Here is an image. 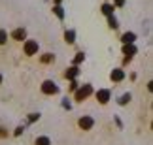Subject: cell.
I'll list each match as a JSON object with an SVG mask.
<instances>
[{
  "instance_id": "cell-13",
  "label": "cell",
  "mask_w": 153,
  "mask_h": 145,
  "mask_svg": "<svg viewBox=\"0 0 153 145\" xmlns=\"http://www.w3.org/2000/svg\"><path fill=\"white\" fill-rule=\"evenodd\" d=\"M53 60H55V57H53L51 53H45L42 57V62H44V64H49V62H53Z\"/></svg>"
},
{
  "instance_id": "cell-10",
  "label": "cell",
  "mask_w": 153,
  "mask_h": 145,
  "mask_svg": "<svg viewBox=\"0 0 153 145\" xmlns=\"http://www.w3.org/2000/svg\"><path fill=\"white\" fill-rule=\"evenodd\" d=\"M74 36H76L74 30H66V34H64V40H66V43H74Z\"/></svg>"
},
{
  "instance_id": "cell-18",
  "label": "cell",
  "mask_w": 153,
  "mask_h": 145,
  "mask_svg": "<svg viewBox=\"0 0 153 145\" xmlns=\"http://www.w3.org/2000/svg\"><path fill=\"white\" fill-rule=\"evenodd\" d=\"M110 26L111 28H117V21H115V17H111V15H110Z\"/></svg>"
},
{
  "instance_id": "cell-17",
  "label": "cell",
  "mask_w": 153,
  "mask_h": 145,
  "mask_svg": "<svg viewBox=\"0 0 153 145\" xmlns=\"http://www.w3.org/2000/svg\"><path fill=\"white\" fill-rule=\"evenodd\" d=\"M83 59H85V55H83V53H78V57L74 59V62H76V64H79V62L83 60Z\"/></svg>"
},
{
  "instance_id": "cell-20",
  "label": "cell",
  "mask_w": 153,
  "mask_h": 145,
  "mask_svg": "<svg viewBox=\"0 0 153 145\" xmlns=\"http://www.w3.org/2000/svg\"><path fill=\"white\" fill-rule=\"evenodd\" d=\"M123 2H125V0H115V6H123Z\"/></svg>"
},
{
  "instance_id": "cell-21",
  "label": "cell",
  "mask_w": 153,
  "mask_h": 145,
  "mask_svg": "<svg viewBox=\"0 0 153 145\" xmlns=\"http://www.w3.org/2000/svg\"><path fill=\"white\" fill-rule=\"evenodd\" d=\"M6 136V132H4V128H0V138H4Z\"/></svg>"
},
{
  "instance_id": "cell-12",
  "label": "cell",
  "mask_w": 153,
  "mask_h": 145,
  "mask_svg": "<svg viewBox=\"0 0 153 145\" xmlns=\"http://www.w3.org/2000/svg\"><path fill=\"white\" fill-rule=\"evenodd\" d=\"M36 145H49L51 141H49V138H45V136H42V138H36V141H34Z\"/></svg>"
},
{
  "instance_id": "cell-15",
  "label": "cell",
  "mask_w": 153,
  "mask_h": 145,
  "mask_svg": "<svg viewBox=\"0 0 153 145\" xmlns=\"http://www.w3.org/2000/svg\"><path fill=\"white\" fill-rule=\"evenodd\" d=\"M102 11L106 15H111V11H114V6H110V4H104L102 6Z\"/></svg>"
},
{
  "instance_id": "cell-6",
  "label": "cell",
  "mask_w": 153,
  "mask_h": 145,
  "mask_svg": "<svg viewBox=\"0 0 153 145\" xmlns=\"http://www.w3.org/2000/svg\"><path fill=\"white\" fill-rule=\"evenodd\" d=\"M97 98H98V102H100V104H106V102L110 100V91L100 89V91L97 92Z\"/></svg>"
},
{
  "instance_id": "cell-19",
  "label": "cell",
  "mask_w": 153,
  "mask_h": 145,
  "mask_svg": "<svg viewBox=\"0 0 153 145\" xmlns=\"http://www.w3.org/2000/svg\"><path fill=\"white\" fill-rule=\"evenodd\" d=\"M55 13H57L59 17H64V13H62V8H59V6L55 8Z\"/></svg>"
},
{
  "instance_id": "cell-16",
  "label": "cell",
  "mask_w": 153,
  "mask_h": 145,
  "mask_svg": "<svg viewBox=\"0 0 153 145\" xmlns=\"http://www.w3.org/2000/svg\"><path fill=\"white\" fill-rule=\"evenodd\" d=\"M127 102H131V94H123V96H121V100H119L121 106H125Z\"/></svg>"
},
{
  "instance_id": "cell-1",
  "label": "cell",
  "mask_w": 153,
  "mask_h": 145,
  "mask_svg": "<svg viewBox=\"0 0 153 145\" xmlns=\"http://www.w3.org/2000/svg\"><path fill=\"white\" fill-rule=\"evenodd\" d=\"M91 92H93L91 85H83V87H81V89H79L78 92H76V100H78V102H83L85 98L91 94Z\"/></svg>"
},
{
  "instance_id": "cell-8",
  "label": "cell",
  "mask_w": 153,
  "mask_h": 145,
  "mask_svg": "<svg viewBox=\"0 0 153 145\" xmlns=\"http://www.w3.org/2000/svg\"><path fill=\"white\" fill-rule=\"evenodd\" d=\"M123 53L128 55V59H131V57H132L134 53H136V49H134V45H132V43H127L125 47H123Z\"/></svg>"
},
{
  "instance_id": "cell-2",
  "label": "cell",
  "mask_w": 153,
  "mask_h": 145,
  "mask_svg": "<svg viewBox=\"0 0 153 145\" xmlns=\"http://www.w3.org/2000/svg\"><path fill=\"white\" fill-rule=\"evenodd\" d=\"M36 51H38V42L36 40H27L25 42V55H36Z\"/></svg>"
},
{
  "instance_id": "cell-3",
  "label": "cell",
  "mask_w": 153,
  "mask_h": 145,
  "mask_svg": "<svg viewBox=\"0 0 153 145\" xmlns=\"http://www.w3.org/2000/svg\"><path fill=\"white\" fill-rule=\"evenodd\" d=\"M42 92H44V94H57V92H59V87L53 83V81H44Z\"/></svg>"
},
{
  "instance_id": "cell-11",
  "label": "cell",
  "mask_w": 153,
  "mask_h": 145,
  "mask_svg": "<svg viewBox=\"0 0 153 145\" xmlns=\"http://www.w3.org/2000/svg\"><path fill=\"white\" fill-rule=\"evenodd\" d=\"M64 75H66L68 79H74L76 75H78V68H68V70H66V74H64Z\"/></svg>"
},
{
  "instance_id": "cell-4",
  "label": "cell",
  "mask_w": 153,
  "mask_h": 145,
  "mask_svg": "<svg viewBox=\"0 0 153 145\" xmlns=\"http://www.w3.org/2000/svg\"><path fill=\"white\" fill-rule=\"evenodd\" d=\"M93 124H95V121L91 117H81L79 119V128H83V130H91Z\"/></svg>"
},
{
  "instance_id": "cell-14",
  "label": "cell",
  "mask_w": 153,
  "mask_h": 145,
  "mask_svg": "<svg viewBox=\"0 0 153 145\" xmlns=\"http://www.w3.org/2000/svg\"><path fill=\"white\" fill-rule=\"evenodd\" d=\"M6 42H8V32H6V30H0V45H4Z\"/></svg>"
},
{
  "instance_id": "cell-7",
  "label": "cell",
  "mask_w": 153,
  "mask_h": 145,
  "mask_svg": "<svg viewBox=\"0 0 153 145\" xmlns=\"http://www.w3.org/2000/svg\"><path fill=\"white\" fill-rule=\"evenodd\" d=\"M110 77H111V81H121L123 77H125V74H123V70H114Z\"/></svg>"
},
{
  "instance_id": "cell-22",
  "label": "cell",
  "mask_w": 153,
  "mask_h": 145,
  "mask_svg": "<svg viewBox=\"0 0 153 145\" xmlns=\"http://www.w3.org/2000/svg\"><path fill=\"white\" fill-rule=\"evenodd\" d=\"M0 83H2V75H0Z\"/></svg>"
},
{
  "instance_id": "cell-5",
  "label": "cell",
  "mask_w": 153,
  "mask_h": 145,
  "mask_svg": "<svg viewBox=\"0 0 153 145\" xmlns=\"http://www.w3.org/2000/svg\"><path fill=\"white\" fill-rule=\"evenodd\" d=\"M25 36H27V30H25V28H15V30L11 32V38L17 40V42H23Z\"/></svg>"
},
{
  "instance_id": "cell-9",
  "label": "cell",
  "mask_w": 153,
  "mask_h": 145,
  "mask_svg": "<svg viewBox=\"0 0 153 145\" xmlns=\"http://www.w3.org/2000/svg\"><path fill=\"white\" fill-rule=\"evenodd\" d=\"M134 38H136V36H134L132 32H127V34H123V38H121V40H123V43L127 45V43H132V42H134Z\"/></svg>"
}]
</instances>
